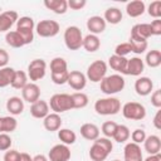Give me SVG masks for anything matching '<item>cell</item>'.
I'll list each match as a JSON object with an SVG mask.
<instances>
[{
    "mask_svg": "<svg viewBox=\"0 0 161 161\" xmlns=\"http://www.w3.org/2000/svg\"><path fill=\"white\" fill-rule=\"evenodd\" d=\"M94 111L101 116H113L121 111V101L116 97L99 98L94 103Z\"/></svg>",
    "mask_w": 161,
    "mask_h": 161,
    "instance_id": "6da1fadb",
    "label": "cell"
},
{
    "mask_svg": "<svg viewBox=\"0 0 161 161\" xmlns=\"http://www.w3.org/2000/svg\"><path fill=\"white\" fill-rule=\"evenodd\" d=\"M125 86H126L125 78L117 73L111 74V75H106L101 80V91L107 96H111V94H114V93L123 91Z\"/></svg>",
    "mask_w": 161,
    "mask_h": 161,
    "instance_id": "7a4b0ae2",
    "label": "cell"
},
{
    "mask_svg": "<svg viewBox=\"0 0 161 161\" xmlns=\"http://www.w3.org/2000/svg\"><path fill=\"white\" fill-rule=\"evenodd\" d=\"M64 43L69 50H78L83 43V35L78 26L70 25L64 30Z\"/></svg>",
    "mask_w": 161,
    "mask_h": 161,
    "instance_id": "3957f363",
    "label": "cell"
},
{
    "mask_svg": "<svg viewBox=\"0 0 161 161\" xmlns=\"http://www.w3.org/2000/svg\"><path fill=\"white\" fill-rule=\"evenodd\" d=\"M49 107L52 111H54V113H63L65 111H69V109H73V104H72V98H70V94H67V93H57V94H53L50 97V101H49Z\"/></svg>",
    "mask_w": 161,
    "mask_h": 161,
    "instance_id": "277c9868",
    "label": "cell"
},
{
    "mask_svg": "<svg viewBox=\"0 0 161 161\" xmlns=\"http://www.w3.org/2000/svg\"><path fill=\"white\" fill-rule=\"evenodd\" d=\"M122 114L127 119L141 121L146 117V108L138 102H127L122 106Z\"/></svg>",
    "mask_w": 161,
    "mask_h": 161,
    "instance_id": "5b68a950",
    "label": "cell"
},
{
    "mask_svg": "<svg viewBox=\"0 0 161 161\" xmlns=\"http://www.w3.org/2000/svg\"><path fill=\"white\" fill-rule=\"evenodd\" d=\"M107 73V64L103 60H94L93 63H91L87 68V73L86 77L88 80L93 82V83H98L101 82Z\"/></svg>",
    "mask_w": 161,
    "mask_h": 161,
    "instance_id": "8992f818",
    "label": "cell"
},
{
    "mask_svg": "<svg viewBox=\"0 0 161 161\" xmlns=\"http://www.w3.org/2000/svg\"><path fill=\"white\" fill-rule=\"evenodd\" d=\"M35 30H36V34L42 38H52L59 33L60 26L55 20L45 19V20H40L35 25Z\"/></svg>",
    "mask_w": 161,
    "mask_h": 161,
    "instance_id": "52a82bcc",
    "label": "cell"
},
{
    "mask_svg": "<svg viewBox=\"0 0 161 161\" xmlns=\"http://www.w3.org/2000/svg\"><path fill=\"white\" fill-rule=\"evenodd\" d=\"M47 72V63L44 59H33L28 65V78L30 80L36 82L44 78Z\"/></svg>",
    "mask_w": 161,
    "mask_h": 161,
    "instance_id": "ba28073f",
    "label": "cell"
},
{
    "mask_svg": "<svg viewBox=\"0 0 161 161\" xmlns=\"http://www.w3.org/2000/svg\"><path fill=\"white\" fill-rule=\"evenodd\" d=\"M70 158V150L64 143L54 145L48 152L49 161H68Z\"/></svg>",
    "mask_w": 161,
    "mask_h": 161,
    "instance_id": "9c48e42d",
    "label": "cell"
},
{
    "mask_svg": "<svg viewBox=\"0 0 161 161\" xmlns=\"http://www.w3.org/2000/svg\"><path fill=\"white\" fill-rule=\"evenodd\" d=\"M123 157H125V161H143L142 150L140 145L135 142L126 143L123 148Z\"/></svg>",
    "mask_w": 161,
    "mask_h": 161,
    "instance_id": "30bf717a",
    "label": "cell"
},
{
    "mask_svg": "<svg viewBox=\"0 0 161 161\" xmlns=\"http://www.w3.org/2000/svg\"><path fill=\"white\" fill-rule=\"evenodd\" d=\"M67 83L74 91H82V89H84V87L87 84V77H86V74H83L79 70H72L68 74Z\"/></svg>",
    "mask_w": 161,
    "mask_h": 161,
    "instance_id": "8fae6325",
    "label": "cell"
},
{
    "mask_svg": "<svg viewBox=\"0 0 161 161\" xmlns=\"http://www.w3.org/2000/svg\"><path fill=\"white\" fill-rule=\"evenodd\" d=\"M19 15L14 10H6L0 14V33L9 31L10 28L18 21Z\"/></svg>",
    "mask_w": 161,
    "mask_h": 161,
    "instance_id": "7c38bea8",
    "label": "cell"
},
{
    "mask_svg": "<svg viewBox=\"0 0 161 161\" xmlns=\"http://www.w3.org/2000/svg\"><path fill=\"white\" fill-rule=\"evenodd\" d=\"M21 96H23V101L28 103H34L38 99H40V88L35 83H28L21 89Z\"/></svg>",
    "mask_w": 161,
    "mask_h": 161,
    "instance_id": "4fadbf2b",
    "label": "cell"
},
{
    "mask_svg": "<svg viewBox=\"0 0 161 161\" xmlns=\"http://www.w3.org/2000/svg\"><path fill=\"white\" fill-rule=\"evenodd\" d=\"M30 114L34 118L44 119L49 114V104H48V102L43 101V99H38L36 102L31 103V106H30Z\"/></svg>",
    "mask_w": 161,
    "mask_h": 161,
    "instance_id": "5bb4252c",
    "label": "cell"
},
{
    "mask_svg": "<svg viewBox=\"0 0 161 161\" xmlns=\"http://www.w3.org/2000/svg\"><path fill=\"white\" fill-rule=\"evenodd\" d=\"M153 89V83L148 77H140L135 82V91L138 96H148Z\"/></svg>",
    "mask_w": 161,
    "mask_h": 161,
    "instance_id": "9a60e30c",
    "label": "cell"
},
{
    "mask_svg": "<svg viewBox=\"0 0 161 161\" xmlns=\"http://www.w3.org/2000/svg\"><path fill=\"white\" fill-rule=\"evenodd\" d=\"M106 25H107V23L104 21V19L98 15L91 16L87 20V29L91 31V34H94V35L103 33L106 30Z\"/></svg>",
    "mask_w": 161,
    "mask_h": 161,
    "instance_id": "2e32d148",
    "label": "cell"
},
{
    "mask_svg": "<svg viewBox=\"0 0 161 161\" xmlns=\"http://www.w3.org/2000/svg\"><path fill=\"white\" fill-rule=\"evenodd\" d=\"M127 60L128 59L126 57H118L113 54L108 58V64L113 70L117 72V74H127Z\"/></svg>",
    "mask_w": 161,
    "mask_h": 161,
    "instance_id": "e0dca14e",
    "label": "cell"
},
{
    "mask_svg": "<svg viewBox=\"0 0 161 161\" xmlns=\"http://www.w3.org/2000/svg\"><path fill=\"white\" fill-rule=\"evenodd\" d=\"M150 36H152V35H151L150 24H146V23L136 24V25H133L132 29H131V35H130V38L147 40Z\"/></svg>",
    "mask_w": 161,
    "mask_h": 161,
    "instance_id": "ac0fdd59",
    "label": "cell"
},
{
    "mask_svg": "<svg viewBox=\"0 0 161 161\" xmlns=\"http://www.w3.org/2000/svg\"><path fill=\"white\" fill-rule=\"evenodd\" d=\"M143 147H145V151L148 155L160 153V151H161V140H160V137L156 136V135L147 136L146 140L143 141Z\"/></svg>",
    "mask_w": 161,
    "mask_h": 161,
    "instance_id": "d6986e66",
    "label": "cell"
},
{
    "mask_svg": "<svg viewBox=\"0 0 161 161\" xmlns=\"http://www.w3.org/2000/svg\"><path fill=\"white\" fill-rule=\"evenodd\" d=\"M43 126L47 131L49 132H54L58 131L62 127V118L58 113H49L44 119H43Z\"/></svg>",
    "mask_w": 161,
    "mask_h": 161,
    "instance_id": "ffe728a7",
    "label": "cell"
},
{
    "mask_svg": "<svg viewBox=\"0 0 161 161\" xmlns=\"http://www.w3.org/2000/svg\"><path fill=\"white\" fill-rule=\"evenodd\" d=\"M145 10H146V5L141 0L130 1L126 5V13L131 18H138V16H141L145 13Z\"/></svg>",
    "mask_w": 161,
    "mask_h": 161,
    "instance_id": "44dd1931",
    "label": "cell"
},
{
    "mask_svg": "<svg viewBox=\"0 0 161 161\" xmlns=\"http://www.w3.org/2000/svg\"><path fill=\"white\" fill-rule=\"evenodd\" d=\"M145 69V63L141 58L133 57L127 60V74L128 75H140Z\"/></svg>",
    "mask_w": 161,
    "mask_h": 161,
    "instance_id": "7402d4cb",
    "label": "cell"
},
{
    "mask_svg": "<svg viewBox=\"0 0 161 161\" xmlns=\"http://www.w3.org/2000/svg\"><path fill=\"white\" fill-rule=\"evenodd\" d=\"M6 109L9 111V113L11 116H18L21 114L24 111V101L20 97H10L6 101Z\"/></svg>",
    "mask_w": 161,
    "mask_h": 161,
    "instance_id": "603a6c76",
    "label": "cell"
},
{
    "mask_svg": "<svg viewBox=\"0 0 161 161\" xmlns=\"http://www.w3.org/2000/svg\"><path fill=\"white\" fill-rule=\"evenodd\" d=\"M80 135L88 141H94L99 137V128L94 123H84L80 126Z\"/></svg>",
    "mask_w": 161,
    "mask_h": 161,
    "instance_id": "cb8c5ba5",
    "label": "cell"
},
{
    "mask_svg": "<svg viewBox=\"0 0 161 161\" xmlns=\"http://www.w3.org/2000/svg\"><path fill=\"white\" fill-rule=\"evenodd\" d=\"M44 6L49 10H52L53 13L60 15V14H65L68 10V3L67 0H45L44 1Z\"/></svg>",
    "mask_w": 161,
    "mask_h": 161,
    "instance_id": "d4e9b609",
    "label": "cell"
},
{
    "mask_svg": "<svg viewBox=\"0 0 161 161\" xmlns=\"http://www.w3.org/2000/svg\"><path fill=\"white\" fill-rule=\"evenodd\" d=\"M18 121L13 116L0 117V133H11L16 130Z\"/></svg>",
    "mask_w": 161,
    "mask_h": 161,
    "instance_id": "484cf974",
    "label": "cell"
},
{
    "mask_svg": "<svg viewBox=\"0 0 161 161\" xmlns=\"http://www.w3.org/2000/svg\"><path fill=\"white\" fill-rule=\"evenodd\" d=\"M122 11L118 9V8H108L106 11H104V15H103V19L106 23H109L112 25H117L122 21Z\"/></svg>",
    "mask_w": 161,
    "mask_h": 161,
    "instance_id": "4316f807",
    "label": "cell"
},
{
    "mask_svg": "<svg viewBox=\"0 0 161 161\" xmlns=\"http://www.w3.org/2000/svg\"><path fill=\"white\" fill-rule=\"evenodd\" d=\"M82 47H83L87 52L94 53V52H97V50L99 49V47H101V40H99V38H98L97 35H94V34H88V35H86V36L83 38Z\"/></svg>",
    "mask_w": 161,
    "mask_h": 161,
    "instance_id": "83f0119b",
    "label": "cell"
},
{
    "mask_svg": "<svg viewBox=\"0 0 161 161\" xmlns=\"http://www.w3.org/2000/svg\"><path fill=\"white\" fill-rule=\"evenodd\" d=\"M108 152L98 143L93 142V145L89 148V157L92 161H104L108 157Z\"/></svg>",
    "mask_w": 161,
    "mask_h": 161,
    "instance_id": "f1b7e54d",
    "label": "cell"
},
{
    "mask_svg": "<svg viewBox=\"0 0 161 161\" xmlns=\"http://www.w3.org/2000/svg\"><path fill=\"white\" fill-rule=\"evenodd\" d=\"M28 84V74L24 70H15L13 80H11V87L15 89H23Z\"/></svg>",
    "mask_w": 161,
    "mask_h": 161,
    "instance_id": "f546056e",
    "label": "cell"
},
{
    "mask_svg": "<svg viewBox=\"0 0 161 161\" xmlns=\"http://www.w3.org/2000/svg\"><path fill=\"white\" fill-rule=\"evenodd\" d=\"M68 70L67 60L62 57H55L50 60V74H57Z\"/></svg>",
    "mask_w": 161,
    "mask_h": 161,
    "instance_id": "4dcf8cb0",
    "label": "cell"
},
{
    "mask_svg": "<svg viewBox=\"0 0 161 161\" xmlns=\"http://www.w3.org/2000/svg\"><path fill=\"white\" fill-rule=\"evenodd\" d=\"M5 40H6L8 45H10L11 48H21V47L25 45L23 38L20 36V34L16 30L8 31L6 35H5Z\"/></svg>",
    "mask_w": 161,
    "mask_h": 161,
    "instance_id": "1f68e13d",
    "label": "cell"
},
{
    "mask_svg": "<svg viewBox=\"0 0 161 161\" xmlns=\"http://www.w3.org/2000/svg\"><path fill=\"white\" fill-rule=\"evenodd\" d=\"M143 63H146L150 68H157L161 64V52L157 49L148 50Z\"/></svg>",
    "mask_w": 161,
    "mask_h": 161,
    "instance_id": "d6a6232c",
    "label": "cell"
},
{
    "mask_svg": "<svg viewBox=\"0 0 161 161\" xmlns=\"http://www.w3.org/2000/svg\"><path fill=\"white\" fill-rule=\"evenodd\" d=\"M58 138L62 141V143L64 145H73L77 140V135L74 131L69 130V128H59L58 130Z\"/></svg>",
    "mask_w": 161,
    "mask_h": 161,
    "instance_id": "836d02e7",
    "label": "cell"
},
{
    "mask_svg": "<svg viewBox=\"0 0 161 161\" xmlns=\"http://www.w3.org/2000/svg\"><path fill=\"white\" fill-rule=\"evenodd\" d=\"M14 73H15V69L11 68V67L0 68V88L8 87V86L11 84Z\"/></svg>",
    "mask_w": 161,
    "mask_h": 161,
    "instance_id": "e575fe53",
    "label": "cell"
},
{
    "mask_svg": "<svg viewBox=\"0 0 161 161\" xmlns=\"http://www.w3.org/2000/svg\"><path fill=\"white\" fill-rule=\"evenodd\" d=\"M131 136V131L130 128L126 126V125H117V128L114 131V135H113V140L116 142H119V143H123L126 142Z\"/></svg>",
    "mask_w": 161,
    "mask_h": 161,
    "instance_id": "d590c367",
    "label": "cell"
},
{
    "mask_svg": "<svg viewBox=\"0 0 161 161\" xmlns=\"http://www.w3.org/2000/svg\"><path fill=\"white\" fill-rule=\"evenodd\" d=\"M70 98H72V104H73V108H84L87 107L88 104V96L83 92H75V93H72L70 94Z\"/></svg>",
    "mask_w": 161,
    "mask_h": 161,
    "instance_id": "8d00e7d4",
    "label": "cell"
},
{
    "mask_svg": "<svg viewBox=\"0 0 161 161\" xmlns=\"http://www.w3.org/2000/svg\"><path fill=\"white\" fill-rule=\"evenodd\" d=\"M130 45H131V49L133 53L136 54H142L146 52L147 49V40H143V39H133V38H130Z\"/></svg>",
    "mask_w": 161,
    "mask_h": 161,
    "instance_id": "74e56055",
    "label": "cell"
},
{
    "mask_svg": "<svg viewBox=\"0 0 161 161\" xmlns=\"http://www.w3.org/2000/svg\"><path fill=\"white\" fill-rule=\"evenodd\" d=\"M35 23L33 18L30 16H21L16 21V29H28V30H34Z\"/></svg>",
    "mask_w": 161,
    "mask_h": 161,
    "instance_id": "f35d334b",
    "label": "cell"
},
{
    "mask_svg": "<svg viewBox=\"0 0 161 161\" xmlns=\"http://www.w3.org/2000/svg\"><path fill=\"white\" fill-rule=\"evenodd\" d=\"M117 128V123L113 122V121H106L102 127H101V132L104 135V137L107 138H112L113 135H114V131Z\"/></svg>",
    "mask_w": 161,
    "mask_h": 161,
    "instance_id": "ab89813d",
    "label": "cell"
},
{
    "mask_svg": "<svg viewBox=\"0 0 161 161\" xmlns=\"http://www.w3.org/2000/svg\"><path fill=\"white\" fill-rule=\"evenodd\" d=\"M147 13L153 19H160L161 18V1L158 0L152 1L147 8Z\"/></svg>",
    "mask_w": 161,
    "mask_h": 161,
    "instance_id": "60d3db41",
    "label": "cell"
},
{
    "mask_svg": "<svg viewBox=\"0 0 161 161\" xmlns=\"http://www.w3.org/2000/svg\"><path fill=\"white\" fill-rule=\"evenodd\" d=\"M131 52H132V49H131V45H130L128 42L127 43H121L114 48V54L118 55V57H126Z\"/></svg>",
    "mask_w": 161,
    "mask_h": 161,
    "instance_id": "b9f144b4",
    "label": "cell"
},
{
    "mask_svg": "<svg viewBox=\"0 0 161 161\" xmlns=\"http://www.w3.org/2000/svg\"><path fill=\"white\" fill-rule=\"evenodd\" d=\"M131 138H132V142H135V143H137V145H140V143H143V141L146 140V132L142 130V128H136L132 133H131V136H130Z\"/></svg>",
    "mask_w": 161,
    "mask_h": 161,
    "instance_id": "7bdbcfd3",
    "label": "cell"
},
{
    "mask_svg": "<svg viewBox=\"0 0 161 161\" xmlns=\"http://www.w3.org/2000/svg\"><path fill=\"white\" fill-rule=\"evenodd\" d=\"M11 143H13V140L9 136V133H0V151L10 150Z\"/></svg>",
    "mask_w": 161,
    "mask_h": 161,
    "instance_id": "ee69618b",
    "label": "cell"
},
{
    "mask_svg": "<svg viewBox=\"0 0 161 161\" xmlns=\"http://www.w3.org/2000/svg\"><path fill=\"white\" fill-rule=\"evenodd\" d=\"M68 74H69V70L62 72V73H57V74H50V77H52V80H53L54 84L62 86V84L67 83V80H68Z\"/></svg>",
    "mask_w": 161,
    "mask_h": 161,
    "instance_id": "f6af8a7d",
    "label": "cell"
},
{
    "mask_svg": "<svg viewBox=\"0 0 161 161\" xmlns=\"http://www.w3.org/2000/svg\"><path fill=\"white\" fill-rule=\"evenodd\" d=\"M16 31L20 34V36L24 40V44H30L34 40V30H28V29H16Z\"/></svg>",
    "mask_w": 161,
    "mask_h": 161,
    "instance_id": "bcb514c9",
    "label": "cell"
},
{
    "mask_svg": "<svg viewBox=\"0 0 161 161\" xmlns=\"http://www.w3.org/2000/svg\"><path fill=\"white\" fill-rule=\"evenodd\" d=\"M93 142H96V143H98V145H101L108 153H111L112 152V150H113V143H112V141H111V138H107V137H98L97 140H94Z\"/></svg>",
    "mask_w": 161,
    "mask_h": 161,
    "instance_id": "7dc6e473",
    "label": "cell"
},
{
    "mask_svg": "<svg viewBox=\"0 0 161 161\" xmlns=\"http://www.w3.org/2000/svg\"><path fill=\"white\" fill-rule=\"evenodd\" d=\"M21 152L16 150H8L4 155V161H20Z\"/></svg>",
    "mask_w": 161,
    "mask_h": 161,
    "instance_id": "c3c4849f",
    "label": "cell"
},
{
    "mask_svg": "<svg viewBox=\"0 0 161 161\" xmlns=\"http://www.w3.org/2000/svg\"><path fill=\"white\" fill-rule=\"evenodd\" d=\"M151 104L156 108H161V89H156L151 93Z\"/></svg>",
    "mask_w": 161,
    "mask_h": 161,
    "instance_id": "681fc988",
    "label": "cell"
},
{
    "mask_svg": "<svg viewBox=\"0 0 161 161\" xmlns=\"http://www.w3.org/2000/svg\"><path fill=\"white\" fill-rule=\"evenodd\" d=\"M150 29H151V35H161V20L160 19H155L151 21L150 24Z\"/></svg>",
    "mask_w": 161,
    "mask_h": 161,
    "instance_id": "f907efd6",
    "label": "cell"
},
{
    "mask_svg": "<svg viewBox=\"0 0 161 161\" xmlns=\"http://www.w3.org/2000/svg\"><path fill=\"white\" fill-rule=\"evenodd\" d=\"M68 3V8H70L72 10H80L87 5L86 0H69Z\"/></svg>",
    "mask_w": 161,
    "mask_h": 161,
    "instance_id": "816d5d0a",
    "label": "cell"
},
{
    "mask_svg": "<svg viewBox=\"0 0 161 161\" xmlns=\"http://www.w3.org/2000/svg\"><path fill=\"white\" fill-rule=\"evenodd\" d=\"M8 62H9V53L5 49L0 48V68L6 67Z\"/></svg>",
    "mask_w": 161,
    "mask_h": 161,
    "instance_id": "f5cc1de1",
    "label": "cell"
},
{
    "mask_svg": "<svg viewBox=\"0 0 161 161\" xmlns=\"http://www.w3.org/2000/svg\"><path fill=\"white\" fill-rule=\"evenodd\" d=\"M152 123H153V126H155L156 130H161V109H160V108H158V111L156 112Z\"/></svg>",
    "mask_w": 161,
    "mask_h": 161,
    "instance_id": "db71d44e",
    "label": "cell"
},
{
    "mask_svg": "<svg viewBox=\"0 0 161 161\" xmlns=\"http://www.w3.org/2000/svg\"><path fill=\"white\" fill-rule=\"evenodd\" d=\"M143 161H161V155L156 153V155H148Z\"/></svg>",
    "mask_w": 161,
    "mask_h": 161,
    "instance_id": "11a10c76",
    "label": "cell"
},
{
    "mask_svg": "<svg viewBox=\"0 0 161 161\" xmlns=\"http://www.w3.org/2000/svg\"><path fill=\"white\" fill-rule=\"evenodd\" d=\"M33 161H49V160H48V157L44 156V155H35V156L33 157Z\"/></svg>",
    "mask_w": 161,
    "mask_h": 161,
    "instance_id": "9f6ffc18",
    "label": "cell"
},
{
    "mask_svg": "<svg viewBox=\"0 0 161 161\" xmlns=\"http://www.w3.org/2000/svg\"><path fill=\"white\" fill-rule=\"evenodd\" d=\"M20 161H33V157H31L29 153H26V152H21V158H20Z\"/></svg>",
    "mask_w": 161,
    "mask_h": 161,
    "instance_id": "6f0895ef",
    "label": "cell"
},
{
    "mask_svg": "<svg viewBox=\"0 0 161 161\" xmlns=\"http://www.w3.org/2000/svg\"><path fill=\"white\" fill-rule=\"evenodd\" d=\"M112 161H121V160H112Z\"/></svg>",
    "mask_w": 161,
    "mask_h": 161,
    "instance_id": "680465c9",
    "label": "cell"
}]
</instances>
